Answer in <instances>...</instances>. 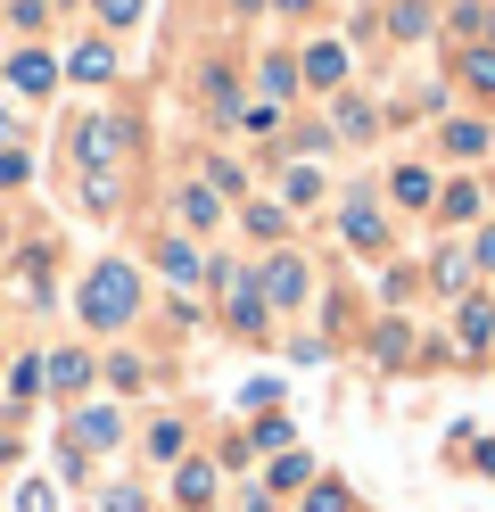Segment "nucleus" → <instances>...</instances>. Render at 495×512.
<instances>
[{
	"label": "nucleus",
	"instance_id": "0eeeda50",
	"mask_svg": "<svg viewBox=\"0 0 495 512\" xmlns=\"http://www.w3.org/2000/svg\"><path fill=\"white\" fill-rule=\"evenodd\" d=\"M165 488H174V512H215V496H223V479H215V463H207V455H182V463H174V479H165Z\"/></svg>",
	"mask_w": 495,
	"mask_h": 512
},
{
	"label": "nucleus",
	"instance_id": "f8f14e48",
	"mask_svg": "<svg viewBox=\"0 0 495 512\" xmlns=\"http://www.w3.org/2000/svg\"><path fill=\"white\" fill-rule=\"evenodd\" d=\"M339 232H347V248H363V256H388V223L372 215V199H347Z\"/></svg>",
	"mask_w": 495,
	"mask_h": 512
},
{
	"label": "nucleus",
	"instance_id": "393cba45",
	"mask_svg": "<svg viewBox=\"0 0 495 512\" xmlns=\"http://www.w3.org/2000/svg\"><path fill=\"white\" fill-rule=\"evenodd\" d=\"M99 512H149V496L132 488V479H108V488H99Z\"/></svg>",
	"mask_w": 495,
	"mask_h": 512
},
{
	"label": "nucleus",
	"instance_id": "c85d7f7f",
	"mask_svg": "<svg viewBox=\"0 0 495 512\" xmlns=\"http://www.w3.org/2000/svg\"><path fill=\"white\" fill-rule=\"evenodd\" d=\"M83 199H91V215H116V182L108 174H83Z\"/></svg>",
	"mask_w": 495,
	"mask_h": 512
},
{
	"label": "nucleus",
	"instance_id": "412c9836",
	"mask_svg": "<svg viewBox=\"0 0 495 512\" xmlns=\"http://www.w3.org/2000/svg\"><path fill=\"white\" fill-rule=\"evenodd\" d=\"M396 207H438V182H429L421 166H405L396 174Z\"/></svg>",
	"mask_w": 495,
	"mask_h": 512
},
{
	"label": "nucleus",
	"instance_id": "bb28decb",
	"mask_svg": "<svg viewBox=\"0 0 495 512\" xmlns=\"http://www.w3.org/2000/svg\"><path fill=\"white\" fill-rule=\"evenodd\" d=\"M462 75H471V91L495 100V50H471V58H462Z\"/></svg>",
	"mask_w": 495,
	"mask_h": 512
},
{
	"label": "nucleus",
	"instance_id": "a878e982",
	"mask_svg": "<svg viewBox=\"0 0 495 512\" xmlns=\"http://www.w3.org/2000/svg\"><path fill=\"white\" fill-rule=\"evenodd\" d=\"M339 67H347L339 42H314V50H306V75H314V83H339Z\"/></svg>",
	"mask_w": 495,
	"mask_h": 512
},
{
	"label": "nucleus",
	"instance_id": "72a5a7b5",
	"mask_svg": "<svg viewBox=\"0 0 495 512\" xmlns=\"http://www.w3.org/2000/svg\"><path fill=\"white\" fill-rule=\"evenodd\" d=\"M289 83H297V67H289V58H264V91H273V100H281Z\"/></svg>",
	"mask_w": 495,
	"mask_h": 512
},
{
	"label": "nucleus",
	"instance_id": "b1692460",
	"mask_svg": "<svg viewBox=\"0 0 495 512\" xmlns=\"http://www.w3.org/2000/svg\"><path fill=\"white\" fill-rule=\"evenodd\" d=\"M42 397V356H17V372H9V405H33Z\"/></svg>",
	"mask_w": 495,
	"mask_h": 512
},
{
	"label": "nucleus",
	"instance_id": "f704fd0d",
	"mask_svg": "<svg viewBox=\"0 0 495 512\" xmlns=\"http://www.w3.org/2000/svg\"><path fill=\"white\" fill-rule=\"evenodd\" d=\"M471 471H479V479H495V438H471Z\"/></svg>",
	"mask_w": 495,
	"mask_h": 512
},
{
	"label": "nucleus",
	"instance_id": "ea45409f",
	"mask_svg": "<svg viewBox=\"0 0 495 512\" xmlns=\"http://www.w3.org/2000/svg\"><path fill=\"white\" fill-rule=\"evenodd\" d=\"M487 25H495V17H487Z\"/></svg>",
	"mask_w": 495,
	"mask_h": 512
},
{
	"label": "nucleus",
	"instance_id": "7ed1b4c3",
	"mask_svg": "<svg viewBox=\"0 0 495 512\" xmlns=\"http://www.w3.org/2000/svg\"><path fill=\"white\" fill-rule=\"evenodd\" d=\"M256 290H264L273 314H297V306L314 298V265H306V256H289V248H273V256H264V273H256Z\"/></svg>",
	"mask_w": 495,
	"mask_h": 512
},
{
	"label": "nucleus",
	"instance_id": "f257e3e1",
	"mask_svg": "<svg viewBox=\"0 0 495 512\" xmlns=\"http://www.w3.org/2000/svg\"><path fill=\"white\" fill-rule=\"evenodd\" d=\"M75 306H83V331H91V339L132 331V323H141V273L108 256V265H91V281H83V298H75Z\"/></svg>",
	"mask_w": 495,
	"mask_h": 512
},
{
	"label": "nucleus",
	"instance_id": "e433bc0d",
	"mask_svg": "<svg viewBox=\"0 0 495 512\" xmlns=\"http://www.w3.org/2000/svg\"><path fill=\"white\" fill-rule=\"evenodd\" d=\"M471 265H479V273H495V223L479 232V248H471Z\"/></svg>",
	"mask_w": 495,
	"mask_h": 512
},
{
	"label": "nucleus",
	"instance_id": "4468645a",
	"mask_svg": "<svg viewBox=\"0 0 495 512\" xmlns=\"http://www.w3.org/2000/svg\"><path fill=\"white\" fill-rule=\"evenodd\" d=\"M289 446H297L289 413H256V422H248V455H264V463H273V455H289Z\"/></svg>",
	"mask_w": 495,
	"mask_h": 512
},
{
	"label": "nucleus",
	"instance_id": "473e14b6",
	"mask_svg": "<svg viewBox=\"0 0 495 512\" xmlns=\"http://www.w3.org/2000/svg\"><path fill=\"white\" fill-rule=\"evenodd\" d=\"M91 9L108 17V25H141V0H91Z\"/></svg>",
	"mask_w": 495,
	"mask_h": 512
},
{
	"label": "nucleus",
	"instance_id": "20e7f679",
	"mask_svg": "<svg viewBox=\"0 0 495 512\" xmlns=\"http://www.w3.org/2000/svg\"><path fill=\"white\" fill-rule=\"evenodd\" d=\"M66 446H75V455L91 463V455H116V446H124V405H75V413H66Z\"/></svg>",
	"mask_w": 495,
	"mask_h": 512
},
{
	"label": "nucleus",
	"instance_id": "423d86ee",
	"mask_svg": "<svg viewBox=\"0 0 495 512\" xmlns=\"http://www.w3.org/2000/svg\"><path fill=\"white\" fill-rule=\"evenodd\" d=\"M454 356H462V364H487V356H495V306H487L479 290L454 306Z\"/></svg>",
	"mask_w": 495,
	"mask_h": 512
},
{
	"label": "nucleus",
	"instance_id": "f03ea898",
	"mask_svg": "<svg viewBox=\"0 0 495 512\" xmlns=\"http://www.w3.org/2000/svg\"><path fill=\"white\" fill-rule=\"evenodd\" d=\"M207 281H215L223 323L240 331V339H264V331H273V306H264V290H256V273H248V265H207Z\"/></svg>",
	"mask_w": 495,
	"mask_h": 512
},
{
	"label": "nucleus",
	"instance_id": "2f4dec72",
	"mask_svg": "<svg viewBox=\"0 0 495 512\" xmlns=\"http://www.w3.org/2000/svg\"><path fill=\"white\" fill-rule=\"evenodd\" d=\"M240 512H281V496L264 488V479H248V488H240Z\"/></svg>",
	"mask_w": 495,
	"mask_h": 512
},
{
	"label": "nucleus",
	"instance_id": "4c0bfd02",
	"mask_svg": "<svg viewBox=\"0 0 495 512\" xmlns=\"http://www.w3.org/2000/svg\"><path fill=\"white\" fill-rule=\"evenodd\" d=\"M231 9H264V0H231Z\"/></svg>",
	"mask_w": 495,
	"mask_h": 512
},
{
	"label": "nucleus",
	"instance_id": "6ab92c4d",
	"mask_svg": "<svg viewBox=\"0 0 495 512\" xmlns=\"http://www.w3.org/2000/svg\"><path fill=\"white\" fill-rule=\"evenodd\" d=\"M99 380H108L116 397H132V389H149V364H141V356H108V364H99Z\"/></svg>",
	"mask_w": 495,
	"mask_h": 512
},
{
	"label": "nucleus",
	"instance_id": "f3484780",
	"mask_svg": "<svg viewBox=\"0 0 495 512\" xmlns=\"http://www.w3.org/2000/svg\"><path fill=\"white\" fill-rule=\"evenodd\" d=\"M174 207H182V223H190V232H215V223H223V199H215L207 182H190V190H182Z\"/></svg>",
	"mask_w": 495,
	"mask_h": 512
},
{
	"label": "nucleus",
	"instance_id": "aec40b11",
	"mask_svg": "<svg viewBox=\"0 0 495 512\" xmlns=\"http://www.w3.org/2000/svg\"><path fill=\"white\" fill-rule=\"evenodd\" d=\"M9 83H17V91H50V83H58V67H50L42 50H25L17 67H9Z\"/></svg>",
	"mask_w": 495,
	"mask_h": 512
},
{
	"label": "nucleus",
	"instance_id": "58836bf2",
	"mask_svg": "<svg viewBox=\"0 0 495 512\" xmlns=\"http://www.w3.org/2000/svg\"><path fill=\"white\" fill-rule=\"evenodd\" d=\"M281 9H314V0H281Z\"/></svg>",
	"mask_w": 495,
	"mask_h": 512
},
{
	"label": "nucleus",
	"instance_id": "9d476101",
	"mask_svg": "<svg viewBox=\"0 0 495 512\" xmlns=\"http://www.w3.org/2000/svg\"><path fill=\"white\" fill-rule=\"evenodd\" d=\"M141 446H149V463H165V471H174V463L190 455V413H157V422L141 430Z\"/></svg>",
	"mask_w": 495,
	"mask_h": 512
},
{
	"label": "nucleus",
	"instance_id": "c756f323",
	"mask_svg": "<svg viewBox=\"0 0 495 512\" xmlns=\"http://www.w3.org/2000/svg\"><path fill=\"white\" fill-rule=\"evenodd\" d=\"M314 199H322V174L297 166V174H289V207H314Z\"/></svg>",
	"mask_w": 495,
	"mask_h": 512
},
{
	"label": "nucleus",
	"instance_id": "2eb2a0df",
	"mask_svg": "<svg viewBox=\"0 0 495 512\" xmlns=\"http://www.w3.org/2000/svg\"><path fill=\"white\" fill-rule=\"evenodd\" d=\"M297 512H355V488H347V479H339V471H322V479H314V488H306V496H297Z\"/></svg>",
	"mask_w": 495,
	"mask_h": 512
},
{
	"label": "nucleus",
	"instance_id": "5701e85b",
	"mask_svg": "<svg viewBox=\"0 0 495 512\" xmlns=\"http://www.w3.org/2000/svg\"><path fill=\"white\" fill-rule=\"evenodd\" d=\"M438 215H446V223H471V215H479V190H471V182H446V190H438Z\"/></svg>",
	"mask_w": 495,
	"mask_h": 512
},
{
	"label": "nucleus",
	"instance_id": "7c9ffc66",
	"mask_svg": "<svg viewBox=\"0 0 495 512\" xmlns=\"http://www.w3.org/2000/svg\"><path fill=\"white\" fill-rule=\"evenodd\" d=\"M248 232H264V240H281V232H289V215H281V207H248Z\"/></svg>",
	"mask_w": 495,
	"mask_h": 512
},
{
	"label": "nucleus",
	"instance_id": "c9c22d12",
	"mask_svg": "<svg viewBox=\"0 0 495 512\" xmlns=\"http://www.w3.org/2000/svg\"><path fill=\"white\" fill-rule=\"evenodd\" d=\"M17 182H25V157H17V149H0V190H17Z\"/></svg>",
	"mask_w": 495,
	"mask_h": 512
},
{
	"label": "nucleus",
	"instance_id": "1a4fd4ad",
	"mask_svg": "<svg viewBox=\"0 0 495 512\" xmlns=\"http://www.w3.org/2000/svg\"><path fill=\"white\" fill-rule=\"evenodd\" d=\"M157 273L174 281V290H198V281H207V256H198V240L165 232V240H157Z\"/></svg>",
	"mask_w": 495,
	"mask_h": 512
},
{
	"label": "nucleus",
	"instance_id": "9b49d317",
	"mask_svg": "<svg viewBox=\"0 0 495 512\" xmlns=\"http://www.w3.org/2000/svg\"><path fill=\"white\" fill-rule=\"evenodd\" d=\"M314 479H322V463H314V455H297V446H289V455H273V463H264V488H273V496H306Z\"/></svg>",
	"mask_w": 495,
	"mask_h": 512
},
{
	"label": "nucleus",
	"instance_id": "4be33fe9",
	"mask_svg": "<svg viewBox=\"0 0 495 512\" xmlns=\"http://www.w3.org/2000/svg\"><path fill=\"white\" fill-rule=\"evenodd\" d=\"M446 149H454V157H487V124L454 116V124H446Z\"/></svg>",
	"mask_w": 495,
	"mask_h": 512
},
{
	"label": "nucleus",
	"instance_id": "39448f33",
	"mask_svg": "<svg viewBox=\"0 0 495 512\" xmlns=\"http://www.w3.org/2000/svg\"><path fill=\"white\" fill-rule=\"evenodd\" d=\"M91 380H99L91 347H50V356H42V389H50L58 405H83V397H91Z\"/></svg>",
	"mask_w": 495,
	"mask_h": 512
},
{
	"label": "nucleus",
	"instance_id": "ddd939ff",
	"mask_svg": "<svg viewBox=\"0 0 495 512\" xmlns=\"http://www.w3.org/2000/svg\"><path fill=\"white\" fill-rule=\"evenodd\" d=\"M471 281H479V265L462 248H438L429 256V290H454V298H471Z\"/></svg>",
	"mask_w": 495,
	"mask_h": 512
},
{
	"label": "nucleus",
	"instance_id": "dca6fc26",
	"mask_svg": "<svg viewBox=\"0 0 495 512\" xmlns=\"http://www.w3.org/2000/svg\"><path fill=\"white\" fill-rule=\"evenodd\" d=\"M116 149H124V124H83V174H108Z\"/></svg>",
	"mask_w": 495,
	"mask_h": 512
},
{
	"label": "nucleus",
	"instance_id": "cd10ccee",
	"mask_svg": "<svg viewBox=\"0 0 495 512\" xmlns=\"http://www.w3.org/2000/svg\"><path fill=\"white\" fill-rule=\"evenodd\" d=\"M17 512H58V488H50V479H25V488H17Z\"/></svg>",
	"mask_w": 495,
	"mask_h": 512
},
{
	"label": "nucleus",
	"instance_id": "6e6552de",
	"mask_svg": "<svg viewBox=\"0 0 495 512\" xmlns=\"http://www.w3.org/2000/svg\"><path fill=\"white\" fill-rule=\"evenodd\" d=\"M363 356H372L380 372H405L413 364V323H405V314H380V323L363 331Z\"/></svg>",
	"mask_w": 495,
	"mask_h": 512
},
{
	"label": "nucleus",
	"instance_id": "a211bd4d",
	"mask_svg": "<svg viewBox=\"0 0 495 512\" xmlns=\"http://www.w3.org/2000/svg\"><path fill=\"white\" fill-rule=\"evenodd\" d=\"M66 67H75V83H108V75H116V50H108V42H83Z\"/></svg>",
	"mask_w": 495,
	"mask_h": 512
}]
</instances>
